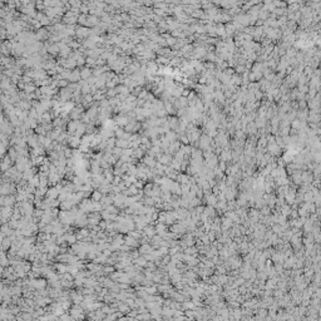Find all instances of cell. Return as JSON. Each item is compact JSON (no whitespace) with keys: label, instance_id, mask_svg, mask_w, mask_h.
I'll return each mask as SVG.
<instances>
[{"label":"cell","instance_id":"6da1fadb","mask_svg":"<svg viewBox=\"0 0 321 321\" xmlns=\"http://www.w3.org/2000/svg\"><path fill=\"white\" fill-rule=\"evenodd\" d=\"M143 163L146 166H148L149 168H154L156 165H157V160H156V157H152V156H147L144 159H143Z\"/></svg>","mask_w":321,"mask_h":321},{"label":"cell","instance_id":"7a4b0ae2","mask_svg":"<svg viewBox=\"0 0 321 321\" xmlns=\"http://www.w3.org/2000/svg\"><path fill=\"white\" fill-rule=\"evenodd\" d=\"M102 198H103V195L101 191H93V193L90 195V199L94 202H101Z\"/></svg>","mask_w":321,"mask_h":321}]
</instances>
